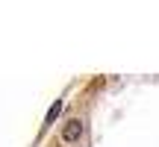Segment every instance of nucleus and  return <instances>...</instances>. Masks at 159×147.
<instances>
[{"mask_svg":"<svg viewBox=\"0 0 159 147\" xmlns=\"http://www.w3.org/2000/svg\"><path fill=\"white\" fill-rule=\"evenodd\" d=\"M83 132H85V124H83L80 118H71L68 124L62 127V138H65V141H80Z\"/></svg>","mask_w":159,"mask_h":147,"instance_id":"f257e3e1","label":"nucleus"},{"mask_svg":"<svg viewBox=\"0 0 159 147\" xmlns=\"http://www.w3.org/2000/svg\"><path fill=\"white\" fill-rule=\"evenodd\" d=\"M62 106H65V100H53V106L47 109V115H44V124H53V121L59 118V112H62Z\"/></svg>","mask_w":159,"mask_h":147,"instance_id":"f03ea898","label":"nucleus"}]
</instances>
